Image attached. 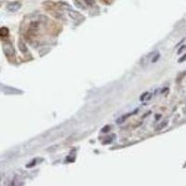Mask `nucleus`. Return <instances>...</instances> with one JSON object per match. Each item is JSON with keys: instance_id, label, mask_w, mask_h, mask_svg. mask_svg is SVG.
Here are the masks:
<instances>
[{"instance_id": "obj_1", "label": "nucleus", "mask_w": 186, "mask_h": 186, "mask_svg": "<svg viewBox=\"0 0 186 186\" xmlns=\"http://www.w3.org/2000/svg\"><path fill=\"white\" fill-rule=\"evenodd\" d=\"M3 51L5 53V55L7 57H12L14 56V48H13V45H12L10 42H5L3 44Z\"/></svg>"}, {"instance_id": "obj_2", "label": "nucleus", "mask_w": 186, "mask_h": 186, "mask_svg": "<svg viewBox=\"0 0 186 186\" xmlns=\"http://www.w3.org/2000/svg\"><path fill=\"white\" fill-rule=\"evenodd\" d=\"M0 89L2 90L4 93L6 94H14V95H17V94H22V91L20 89H14V88H11V87L9 86H0Z\"/></svg>"}, {"instance_id": "obj_3", "label": "nucleus", "mask_w": 186, "mask_h": 186, "mask_svg": "<svg viewBox=\"0 0 186 186\" xmlns=\"http://www.w3.org/2000/svg\"><path fill=\"white\" fill-rule=\"evenodd\" d=\"M20 7H22V4H20V2L14 1V2H11L10 4H7V10L9 11H10V12H16V11H18L20 9Z\"/></svg>"}, {"instance_id": "obj_4", "label": "nucleus", "mask_w": 186, "mask_h": 186, "mask_svg": "<svg viewBox=\"0 0 186 186\" xmlns=\"http://www.w3.org/2000/svg\"><path fill=\"white\" fill-rule=\"evenodd\" d=\"M69 16L71 17L74 20H84V16L82 15L81 13H79L78 11H76V10H70L69 11Z\"/></svg>"}, {"instance_id": "obj_5", "label": "nucleus", "mask_w": 186, "mask_h": 186, "mask_svg": "<svg viewBox=\"0 0 186 186\" xmlns=\"http://www.w3.org/2000/svg\"><path fill=\"white\" fill-rule=\"evenodd\" d=\"M156 52H157V51H152V52L149 53V54L144 56L142 59V61H140V64L144 65V64H147V63H150L153 58H154V56L156 54Z\"/></svg>"}, {"instance_id": "obj_6", "label": "nucleus", "mask_w": 186, "mask_h": 186, "mask_svg": "<svg viewBox=\"0 0 186 186\" xmlns=\"http://www.w3.org/2000/svg\"><path fill=\"white\" fill-rule=\"evenodd\" d=\"M18 47H19L20 51L22 52V53H23V54H26V53L28 52L27 46H26L25 43H24L22 39H20V40H19V42H18Z\"/></svg>"}, {"instance_id": "obj_7", "label": "nucleus", "mask_w": 186, "mask_h": 186, "mask_svg": "<svg viewBox=\"0 0 186 186\" xmlns=\"http://www.w3.org/2000/svg\"><path fill=\"white\" fill-rule=\"evenodd\" d=\"M153 97V94L150 92H144L142 96H140V101L142 102H145V101H149L151 100V98Z\"/></svg>"}, {"instance_id": "obj_8", "label": "nucleus", "mask_w": 186, "mask_h": 186, "mask_svg": "<svg viewBox=\"0 0 186 186\" xmlns=\"http://www.w3.org/2000/svg\"><path fill=\"white\" fill-rule=\"evenodd\" d=\"M7 35H9V29H7V27H1L0 28V36H7Z\"/></svg>"}, {"instance_id": "obj_9", "label": "nucleus", "mask_w": 186, "mask_h": 186, "mask_svg": "<svg viewBox=\"0 0 186 186\" xmlns=\"http://www.w3.org/2000/svg\"><path fill=\"white\" fill-rule=\"evenodd\" d=\"M74 5H76V7H79L80 10H85L86 7H85V6H83L81 4V2H79V1H77V0H76L74 1Z\"/></svg>"}, {"instance_id": "obj_10", "label": "nucleus", "mask_w": 186, "mask_h": 186, "mask_svg": "<svg viewBox=\"0 0 186 186\" xmlns=\"http://www.w3.org/2000/svg\"><path fill=\"white\" fill-rule=\"evenodd\" d=\"M61 7H63V9H64V10H71V7H70V5L69 4H67V3H61Z\"/></svg>"}, {"instance_id": "obj_11", "label": "nucleus", "mask_w": 186, "mask_h": 186, "mask_svg": "<svg viewBox=\"0 0 186 186\" xmlns=\"http://www.w3.org/2000/svg\"><path fill=\"white\" fill-rule=\"evenodd\" d=\"M167 124H168V122H167V121H164L162 124H160L159 126L156 127V130H161V129H163L164 127L167 126Z\"/></svg>"}, {"instance_id": "obj_12", "label": "nucleus", "mask_w": 186, "mask_h": 186, "mask_svg": "<svg viewBox=\"0 0 186 186\" xmlns=\"http://www.w3.org/2000/svg\"><path fill=\"white\" fill-rule=\"evenodd\" d=\"M159 57H160V54L158 52H156V54L154 56V58L152 59V61H151V63H156V61H158V59H159Z\"/></svg>"}, {"instance_id": "obj_13", "label": "nucleus", "mask_w": 186, "mask_h": 186, "mask_svg": "<svg viewBox=\"0 0 186 186\" xmlns=\"http://www.w3.org/2000/svg\"><path fill=\"white\" fill-rule=\"evenodd\" d=\"M129 115H130V114H126V117H120L119 119H117V123H118V124H121L123 121H125L126 119L129 117Z\"/></svg>"}, {"instance_id": "obj_14", "label": "nucleus", "mask_w": 186, "mask_h": 186, "mask_svg": "<svg viewBox=\"0 0 186 186\" xmlns=\"http://www.w3.org/2000/svg\"><path fill=\"white\" fill-rule=\"evenodd\" d=\"M85 2L87 3L86 5H88V6H93L95 4L94 0H85Z\"/></svg>"}, {"instance_id": "obj_15", "label": "nucleus", "mask_w": 186, "mask_h": 186, "mask_svg": "<svg viewBox=\"0 0 186 186\" xmlns=\"http://www.w3.org/2000/svg\"><path fill=\"white\" fill-rule=\"evenodd\" d=\"M35 164H36V161L34 159V161H32V162H31L30 164L26 165V167H27V168H31V167H33V166H35Z\"/></svg>"}, {"instance_id": "obj_16", "label": "nucleus", "mask_w": 186, "mask_h": 186, "mask_svg": "<svg viewBox=\"0 0 186 186\" xmlns=\"http://www.w3.org/2000/svg\"><path fill=\"white\" fill-rule=\"evenodd\" d=\"M186 49V46H183L181 48V49H179V50H178V54H181V52H183V50H185Z\"/></svg>"}, {"instance_id": "obj_17", "label": "nucleus", "mask_w": 186, "mask_h": 186, "mask_svg": "<svg viewBox=\"0 0 186 186\" xmlns=\"http://www.w3.org/2000/svg\"><path fill=\"white\" fill-rule=\"evenodd\" d=\"M110 129H111L110 126H106L105 127H103V129H102V132H107V131H109Z\"/></svg>"}, {"instance_id": "obj_18", "label": "nucleus", "mask_w": 186, "mask_h": 186, "mask_svg": "<svg viewBox=\"0 0 186 186\" xmlns=\"http://www.w3.org/2000/svg\"><path fill=\"white\" fill-rule=\"evenodd\" d=\"M185 59H186V55H184V57H183V58H181V59L179 60V61H180V63H181V61H184Z\"/></svg>"}, {"instance_id": "obj_19", "label": "nucleus", "mask_w": 186, "mask_h": 186, "mask_svg": "<svg viewBox=\"0 0 186 186\" xmlns=\"http://www.w3.org/2000/svg\"><path fill=\"white\" fill-rule=\"evenodd\" d=\"M0 181H1V178H0Z\"/></svg>"}]
</instances>
